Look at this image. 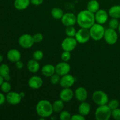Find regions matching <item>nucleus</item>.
<instances>
[{
	"label": "nucleus",
	"mask_w": 120,
	"mask_h": 120,
	"mask_svg": "<svg viewBox=\"0 0 120 120\" xmlns=\"http://www.w3.org/2000/svg\"><path fill=\"white\" fill-rule=\"evenodd\" d=\"M77 42L75 37H67L63 39L61 43V46L64 51L71 52L77 46Z\"/></svg>",
	"instance_id": "obj_8"
},
{
	"label": "nucleus",
	"mask_w": 120,
	"mask_h": 120,
	"mask_svg": "<svg viewBox=\"0 0 120 120\" xmlns=\"http://www.w3.org/2000/svg\"><path fill=\"white\" fill-rule=\"evenodd\" d=\"M75 96L79 101H85L88 97V92L84 87H79L75 90Z\"/></svg>",
	"instance_id": "obj_17"
},
{
	"label": "nucleus",
	"mask_w": 120,
	"mask_h": 120,
	"mask_svg": "<svg viewBox=\"0 0 120 120\" xmlns=\"http://www.w3.org/2000/svg\"><path fill=\"white\" fill-rule=\"evenodd\" d=\"M33 39L35 43H40L42 42L43 39V36L41 33H36L32 35Z\"/></svg>",
	"instance_id": "obj_36"
},
{
	"label": "nucleus",
	"mask_w": 120,
	"mask_h": 120,
	"mask_svg": "<svg viewBox=\"0 0 120 120\" xmlns=\"http://www.w3.org/2000/svg\"><path fill=\"white\" fill-rule=\"evenodd\" d=\"M28 86L32 89H39L43 85V80L38 76H33L29 79L28 82Z\"/></svg>",
	"instance_id": "obj_14"
},
{
	"label": "nucleus",
	"mask_w": 120,
	"mask_h": 120,
	"mask_svg": "<svg viewBox=\"0 0 120 120\" xmlns=\"http://www.w3.org/2000/svg\"><path fill=\"white\" fill-rule=\"evenodd\" d=\"M75 93L70 88H63L60 93V99L62 100L64 103L70 101L74 97Z\"/></svg>",
	"instance_id": "obj_15"
},
{
	"label": "nucleus",
	"mask_w": 120,
	"mask_h": 120,
	"mask_svg": "<svg viewBox=\"0 0 120 120\" xmlns=\"http://www.w3.org/2000/svg\"><path fill=\"white\" fill-rule=\"evenodd\" d=\"M75 83V78L70 74L61 76L59 84L62 88H70Z\"/></svg>",
	"instance_id": "obj_12"
},
{
	"label": "nucleus",
	"mask_w": 120,
	"mask_h": 120,
	"mask_svg": "<svg viewBox=\"0 0 120 120\" xmlns=\"http://www.w3.org/2000/svg\"><path fill=\"white\" fill-rule=\"evenodd\" d=\"M118 32H119V33H120V22L119 26H118Z\"/></svg>",
	"instance_id": "obj_45"
},
{
	"label": "nucleus",
	"mask_w": 120,
	"mask_h": 120,
	"mask_svg": "<svg viewBox=\"0 0 120 120\" xmlns=\"http://www.w3.org/2000/svg\"><path fill=\"white\" fill-rule=\"evenodd\" d=\"M7 58L10 62L16 63V62L21 60V54L17 49H10L7 53Z\"/></svg>",
	"instance_id": "obj_18"
},
{
	"label": "nucleus",
	"mask_w": 120,
	"mask_h": 120,
	"mask_svg": "<svg viewBox=\"0 0 120 120\" xmlns=\"http://www.w3.org/2000/svg\"><path fill=\"white\" fill-rule=\"evenodd\" d=\"M6 97L2 94V93H0V105H2L5 102Z\"/></svg>",
	"instance_id": "obj_41"
},
{
	"label": "nucleus",
	"mask_w": 120,
	"mask_h": 120,
	"mask_svg": "<svg viewBox=\"0 0 120 120\" xmlns=\"http://www.w3.org/2000/svg\"><path fill=\"white\" fill-rule=\"evenodd\" d=\"M1 90L4 93H8L11 90V85L8 81H5L2 83L1 86H0Z\"/></svg>",
	"instance_id": "obj_29"
},
{
	"label": "nucleus",
	"mask_w": 120,
	"mask_h": 120,
	"mask_svg": "<svg viewBox=\"0 0 120 120\" xmlns=\"http://www.w3.org/2000/svg\"><path fill=\"white\" fill-rule=\"evenodd\" d=\"M111 114L112 110L107 104L98 105L95 111V118L97 120H109Z\"/></svg>",
	"instance_id": "obj_3"
},
{
	"label": "nucleus",
	"mask_w": 120,
	"mask_h": 120,
	"mask_svg": "<svg viewBox=\"0 0 120 120\" xmlns=\"http://www.w3.org/2000/svg\"><path fill=\"white\" fill-rule=\"evenodd\" d=\"M120 22L118 21V19L116 18H111L109 22V28H111L112 29H118V26H119Z\"/></svg>",
	"instance_id": "obj_30"
},
{
	"label": "nucleus",
	"mask_w": 120,
	"mask_h": 120,
	"mask_svg": "<svg viewBox=\"0 0 120 120\" xmlns=\"http://www.w3.org/2000/svg\"><path fill=\"white\" fill-rule=\"evenodd\" d=\"M85 117L79 113L73 115L71 117V120H85Z\"/></svg>",
	"instance_id": "obj_38"
},
{
	"label": "nucleus",
	"mask_w": 120,
	"mask_h": 120,
	"mask_svg": "<svg viewBox=\"0 0 120 120\" xmlns=\"http://www.w3.org/2000/svg\"><path fill=\"white\" fill-rule=\"evenodd\" d=\"M30 4V0H15L14 5L16 9L21 11L26 9Z\"/></svg>",
	"instance_id": "obj_22"
},
{
	"label": "nucleus",
	"mask_w": 120,
	"mask_h": 120,
	"mask_svg": "<svg viewBox=\"0 0 120 120\" xmlns=\"http://www.w3.org/2000/svg\"><path fill=\"white\" fill-rule=\"evenodd\" d=\"M92 100L94 103L98 105L107 104L109 102L108 95L102 90H97L93 93Z\"/></svg>",
	"instance_id": "obj_5"
},
{
	"label": "nucleus",
	"mask_w": 120,
	"mask_h": 120,
	"mask_svg": "<svg viewBox=\"0 0 120 120\" xmlns=\"http://www.w3.org/2000/svg\"><path fill=\"white\" fill-rule=\"evenodd\" d=\"M75 38L77 41V43H80V44L87 43L91 38L89 29L81 28L76 32Z\"/></svg>",
	"instance_id": "obj_6"
},
{
	"label": "nucleus",
	"mask_w": 120,
	"mask_h": 120,
	"mask_svg": "<svg viewBox=\"0 0 120 120\" xmlns=\"http://www.w3.org/2000/svg\"><path fill=\"white\" fill-rule=\"evenodd\" d=\"M60 78L61 76L55 73L54 75H53L52 76L50 77V82L51 84H53V85H56L57 84H59Z\"/></svg>",
	"instance_id": "obj_32"
},
{
	"label": "nucleus",
	"mask_w": 120,
	"mask_h": 120,
	"mask_svg": "<svg viewBox=\"0 0 120 120\" xmlns=\"http://www.w3.org/2000/svg\"><path fill=\"white\" fill-rule=\"evenodd\" d=\"M4 82V79L3 77L0 75V86H1V84H2V83H3Z\"/></svg>",
	"instance_id": "obj_42"
},
{
	"label": "nucleus",
	"mask_w": 120,
	"mask_h": 120,
	"mask_svg": "<svg viewBox=\"0 0 120 120\" xmlns=\"http://www.w3.org/2000/svg\"><path fill=\"white\" fill-rule=\"evenodd\" d=\"M19 94H20V95H21V97H22V98H23V97L25 96V93L24 92H23V91L19 93Z\"/></svg>",
	"instance_id": "obj_43"
},
{
	"label": "nucleus",
	"mask_w": 120,
	"mask_h": 120,
	"mask_svg": "<svg viewBox=\"0 0 120 120\" xmlns=\"http://www.w3.org/2000/svg\"><path fill=\"white\" fill-rule=\"evenodd\" d=\"M10 70L7 64H2L0 65V75L3 77L5 81L9 82L11 80V76L9 75Z\"/></svg>",
	"instance_id": "obj_23"
},
{
	"label": "nucleus",
	"mask_w": 120,
	"mask_h": 120,
	"mask_svg": "<svg viewBox=\"0 0 120 120\" xmlns=\"http://www.w3.org/2000/svg\"><path fill=\"white\" fill-rule=\"evenodd\" d=\"M15 66H16V69H19V70H21V69H22L23 68V63L20 60L18 61V62H16L15 63Z\"/></svg>",
	"instance_id": "obj_40"
},
{
	"label": "nucleus",
	"mask_w": 120,
	"mask_h": 120,
	"mask_svg": "<svg viewBox=\"0 0 120 120\" xmlns=\"http://www.w3.org/2000/svg\"><path fill=\"white\" fill-rule=\"evenodd\" d=\"M71 69L70 64L66 62H60L57 63L55 66V70H56V73L58 74L59 76H63L64 75L69 74Z\"/></svg>",
	"instance_id": "obj_11"
},
{
	"label": "nucleus",
	"mask_w": 120,
	"mask_h": 120,
	"mask_svg": "<svg viewBox=\"0 0 120 120\" xmlns=\"http://www.w3.org/2000/svg\"><path fill=\"white\" fill-rule=\"evenodd\" d=\"M3 61V56L0 55V63Z\"/></svg>",
	"instance_id": "obj_44"
},
{
	"label": "nucleus",
	"mask_w": 120,
	"mask_h": 120,
	"mask_svg": "<svg viewBox=\"0 0 120 120\" xmlns=\"http://www.w3.org/2000/svg\"></svg>",
	"instance_id": "obj_47"
},
{
	"label": "nucleus",
	"mask_w": 120,
	"mask_h": 120,
	"mask_svg": "<svg viewBox=\"0 0 120 120\" xmlns=\"http://www.w3.org/2000/svg\"><path fill=\"white\" fill-rule=\"evenodd\" d=\"M27 69L32 73H36L40 69V64L39 61L36 60L35 59H30L27 63Z\"/></svg>",
	"instance_id": "obj_19"
},
{
	"label": "nucleus",
	"mask_w": 120,
	"mask_h": 120,
	"mask_svg": "<svg viewBox=\"0 0 120 120\" xmlns=\"http://www.w3.org/2000/svg\"><path fill=\"white\" fill-rule=\"evenodd\" d=\"M43 53L41 50H37L35 51L33 53V59L36 60L40 61L43 59Z\"/></svg>",
	"instance_id": "obj_34"
},
{
	"label": "nucleus",
	"mask_w": 120,
	"mask_h": 120,
	"mask_svg": "<svg viewBox=\"0 0 120 120\" xmlns=\"http://www.w3.org/2000/svg\"><path fill=\"white\" fill-rule=\"evenodd\" d=\"M78 111L79 113L85 117L90 113L91 111V105L87 102H81L80 105H79Z\"/></svg>",
	"instance_id": "obj_20"
},
{
	"label": "nucleus",
	"mask_w": 120,
	"mask_h": 120,
	"mask_svg": "<svg viewBox=\"0 0 120 120\" xmlns=\"http://www.w3.org/2000/svg\"><path fill=\"white\" fill-rule=\"evenodd\" d=\"M76 32L77 31L73 26H69L66 28L65 33L68 37H75Z\"/></svg>",
	"instance_id": "obj_28"
},
{
	"label": "nucleus",
	"mask_w": 120,
	"mask_h": 120,
	"mask_svg": "<svg viewBox=\"0 0 120 120\" xmlns=\"http://www.w3.org/2000/svg\"><path fill=\"white\" fill-rule=\"evenodd\" d=\"M111 117L116 120H120V109L117 108L115 110H112Z\"/></svg>",
	"instance_id": "obj_37"
},
{
	"label": "nucleus",
	"mask_w": 120,
	"mask_h": 120,
	"mask_svg": "<svg viewBox=\"0 0 120 120\" xmlns=\"http://www.w3.org/2000/svg\"><path fill=\"white\" fill-rule=\"evenodd\" d=\"M105 30V29L101 24L95 23L89 29L91 38L93 39L94 41H100L104 38Z\"/></svg>",
	"instance_id": "obj_4"
},
{
	"label": "nucleus",
	"mask_w": 120,
	"mask_h": 120,
	"mask_svg": "<svg viewBox=\"0 0 120 120\" xmlns=\"http://www.w3.org/2000/svg\"><path fill=\"white\" fill-rule=\"evenodd\" d=\"M30 4H33L34 5L38 6L42 4L43 2V0H30Z\"/></svg>",
	"instance_id": "obj_39"
},
{
	"label": "nucleus",
	"mask_w": 120,
	"mask_h": 120,
	"mask_svg": "<svg viewBox=\"0 0 120 120\" xmlns=\"http://www.w3.org/2000/svg\"><path fill=\"white\" fill-rule=\"evenodd\" d=\"M70 58H71V54H70V52L69 51H64L63 50V53L61 55V59H62L63 62H68V61L70 60Z\"/></svg>",
	"instance_id": "obj_35"
},
{
	"label": "nucleus",
	"mask_w": 120,
	"mask_h": 120,
	"mask_svg": "<svg viewBox=\"0 0 120 120\" xmlns=\"http://www.w3.org/2000/svg\"><path fill=\"white\" fill-rule=\"evenodd\" d=\"M71 116L70 112L66 110H62L60 112L59 118L61 120H71Z\"/></svg>",
	"instance_id": "obj_31"
},
{
	"label": "nucleus",
	"mask_w": 120,
	"mask_h": 120,
	"mask_svg": "<svg viewBox=\"0 0 120 120\" xmlns=\"http://www.w3.org/2000/svg\"><path fill=\"white\" fill-rule=\"evenodd\" d=\"M87 9L91 12L95 13L100 9V4L97 0H91L87 5Z\"/></svg>",
	"instance_id": "obj_24"
},
{
	"label": "nucleus",
	"mask_w": 120,
	"mask_h": 120,
	"mask_svg": "<svg viewBox=\"0 0 120 120\" xmlns=\"http://www.w3.org/2000/svg\"><path fill=\"white\" fill-rule=\"evenodd\" d=\"M109 15V13L106 11L100 9L94 14L95 21L99 24L103 25L107 21Z\"/></svg>",
	"instance_id": "obj_16"
},
{
	"label": "nucleus",
	"mask_w": 120,
	"mask_h": 120,
	"mask_svg": "<svg viewBox=\"0 0 120 120\" xmlns=\"http://www.w3.org/2000/svg\"><path fill=\"white\" fill-rule=\"evenodd\" d=\"M18 43L22 48L25 49L30 48L35 43L32 36L30 34H23L18 39Z\"/></svg>",
	"instance_id": "obj_9"
},
{
	"label": "nucleus",
	"mask_w": 120,
	"mask_h": 120,
	"mask_svg": "<svg viewBox=\"0 0 120 120\" xmlns=\"http://www.w3.org/2000/svg\"><path fill=\"white\" fill-rule=\"evenodd\" d=\"M94 14L89 10H83L77 15V23L80 28L90 29L95 23Z\"/></svg>",
	"instance_id": "obj_1"
},
{
	"label": "nucleus",
	"mask_w": 120,
	"mask_h": 120,
	"mask_svg": "<svg viewBox=\"0 0 120 120\" xmlns=\"http://www.w3.org/2000/svg\"><path fill=\"white\" fill-rule=\"evenodd\" d=\"M64 101L61 99L57 100L52 104L53 112H60L64 109Z\"/></svg>",
	"instance_id": "obj_26"
},
{
	"label": "nucleus",
	"mask_w": 120,
	"mask_h": 120,
	"mask_svg": "<svg viewBox=\"0 0 120 120\" xmlns=\"http://www.w3.org/2000/svg\"><path fill=\"white\" fill-rule=\"evenodd\" d=\"M106 43L109 45H114L117 43L118 41V34L115 29L108 28L105 29L104 32V38Z\"/></svg>",
	"instance_id": "obj_7"
},
{
	"label": "nucleus",
	"mask_w": 120,
	"mask_h": 120,
	"mask_svg": "<svg viewBox=\"0 0 120 120\" xmlns=\"http://www.w3.org/2000/svg\"><path fill=\"white\" fill-rule=\"evenodd\" d=\"M22 97L18 93L15 91H9L6 96V100L9 104L12 105H16L21 103Z\"/></svg>",
	"instance_id": "obj_13"
},
{
	"label": "nucleus",
	"mask_w": 120,
	"mask_h": 120,
	"mask_svg": "<svg viewBox=\"0 0 120 120\" xmlns=\"http://www.w3.org/2000/svg\"><path fill=\"white\" fill-rule=\"evenodd\" d=\"M61 21L65 26H74L77 23V16L73 13H65L61 19Z\"/></svg>",
	"instance_id": "obj_10"
},
{
	"label": "nucleus",
	"mask_w": 120,
	"mask_h": 120,
	"mask_svg": "<svg viewBox=\"0 0 120 120\" xmlns=\"http://www.w3.org/2000/svg\"><path fill=\"white\" fill-rule=\"evenodd\" d=\"M109 15L112 18H120V5H114L109 10Z\"/></svg>",
	"instance_id": "obj_25"
},
{
	"label": "nucleus",
	"mask_w": 120,
	"mask_h": 120,
	"mask_svg": "<svg viewBox=\"0 0 120 120\" xmlns=\"http://www.w3.org/2000/svg\"><path fill=\"white\" fill-rule=\"evenodd\" d=\"M36 111L42 119L49 117L53 112L52 104L46 100H42L36 104Z\"/></svg>",
	"instance_id": "obj_2"
},
{
	"label": "nucleus",
	"mask_w": 120,
	"mask_h": 120,
	"mask_svg": "<svg viewBox=\"0 0 120 120\" xmlns=\"http://www.w3.org/2000/svg\"><path fill=\"white\" fill-rule=\"evenodd\" d=\"M107 105L111 109V110H113L118 108L120 105V103L118 101V100H117L112 99L111 100L109 101V102L107 103Z\"/></svg>",
	"instance_id": "obj_33"
},
{
	"label": "nucleus",
	"mask_w": 120,
	"mask_h": 120,
	"mask_svg": "<svg viewBox=\"0 0 120 120\" xmlns=\"http://www.w3.org/2000/svg\"><path fill=\"white\" fill-rule=\"evenodd\" d=\"M64 15L63 10L59 8H53L51 10V15L54 19H61Z\"/></svg>",
	"instance_id": "obj_27"
},
{
	"label": "nucleus",
	"mask_w": 120,
	"mask_h": 120,
	"mask_svg": "<svg viewBox=\"0 0 120 120\" xmlns=\"http://www.w3.org/2000/svg\"></svg>",
	"instance_id": "obj_46"
},
{
	"label": "nucleus",
	"mask_w": 120,
	"mask_h": 120,
	"mask_svg": "<svg viewBox=\"0 0 120 120\" xmlns=\"http://www.w3.org/2000/svg\"><path fill=\"white\" fill-rule=\"evenodd\" d=\"M56 73L55 66L51 64H47L42 68V73L45 77H50Z\"/></svg>",
	"instance_id": "obj_21"
}]
</instances>
